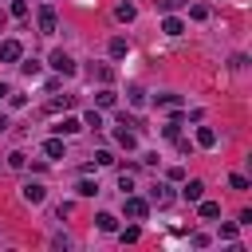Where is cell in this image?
<instances>
[{
	"label": "cell",
	"mask_w": 252,
	"mask_h": 252,
	"mask_svg": "<svg viewBox=\"0 0 252 252\" xmlns=\"http://www.w3.org/2000/svg\"><path fill=\"white\" fill-rule=\"evenodd\" d=\"M118 189H122V197H126V193H134V177H130V169L118 177Z\"/></svg>",
	"instance_id": "obj_22"
},
{
	"label": "cell",
	"mask_w": 252,
	"mask_h": 252,
	"mask_svg": "<svg viewBox=\"0 0 252 252\" xmlns=\"http://www.w3.org/2000/svg\"><path fill=\"white\" fill-rule=\"evenodd\" d=\"M138 240V228H122V244H134Z\"/></svg>",
	"instance_id": "obj_35"
},
{
	"label": "cell",
	"mask_w": 252,
	"mask_h": 252,
	"mask_svg": "<svg viewBox=\"0 0 252 252\" xmlns=\"http://www.w3.org/2000/svg\"><path fill=\"white\" fill-rule=\"evenodd\" d=\"M118 142H122V146H126V150H134V146H138V138H134V134H130V130H118Z\"/></svg>",
	"instance_id": "obj_25"
},
{
	"label": "cell",
	"mask_w": 252,
	"mask_h": 252,
	"mask_svg": "<svg viewBox=\"0 0 252 252\" xmlns=\"http://www.w3.org/2000/svg\"><path fill=\"white\" fill-rule=\"evenodd\" d=\"M63 106H71V94H63V98H55V102H47V110H63Z\"/></svg>",
	"instance_id": "obj_30"
},
{
	"label": "cell",
	"mask_w": 252,
	"mask_h": 252,
	"mask_svg": "<svg viewBox=\"0 0 252 252\" xmlns=\"http://www.w3.org/2000/svg\"><path fill=\"white\" fill-rule=\"evenodd\" d=\"M79 130H83V122H79V118H63V122L55 126V134H79Z\"/></svg>",
	"instance_id": "obj_15"
},
{
	"label": "cell",
	"mask_w": 252,
	"mask_h": 252,
	"mask_svg": "<svg viewBox=\"0 0 252 252\" xmlns=\"http://www.w3.org/2000/svg\"><path fill=\"white\" fill-rule=\"evenodd\" d=\"M158 106L173 110V106H181V94H158Z\"/></svg>",
	"instance_id": "obj_19"
},
{
	"label": "cell",
	"mask_w": 252,
	"mask_h": 252,
	"mask_svg": "<svg viewBox=\"0 0 252 252\" xmlns=\"http://www.w3.org/2000/svg\"><path fill=\"white\" fill-rule=\"evenodd\" d=\"M161 134H165V138H177V134H181V118H169V122L161 126Z\"/></svg>",
	"instance_id": "obj_20"
},
{
	"label": "cell",
	"mask_w": 252,
	"mask_h": 252,
	"mask_svg": "<svg viewBox=\"0 0 252 252\" xmlns=\"http://www.w3.org/2000/svg\"><path fill=\"white\" fill-rule=\"evenodd\" d=\"M150 213V201H142V197H134V193H126V217H134V220H142Z\"/></svg>",
	"instance_id": "obj_4"
},
{
	"label": "cell",
	"mask_w": 252,
	"mask_h": 252,
	"mask_svg": "<svg viewBox=\"0 0 252 252\" xmlns=\"http://www.w3.org/2000/svg\"><path fill=\"white\" fill-rule=\"evenodd\" d=\"M24 59V43L20 39H0V63H20Z\"/></svg>",
	"instance_id": "obj_1"
},
{
	"label": "cell",
	"mask_w": 252,
	"mask_h": 252,
	"mask_svg": "<svg viewBox=\"0 0 252 252\" xmlns=\"http://www.w3.org/2000/svg\"><path fill=\"white\" fill-rule=\"evenodd\" d=\"M0 24H4V16H0Z\"/></svg>",
	"instance_id": "obj_38"
},
{
	"label": "cell",
	"mask_w": 252,
	"mask_h": 252,
	"mask_svg": "<svg viewBox=\"0 0 252 252\" xmlns=\"http://www.w3.org/2000/svg\"><path fill=\"white\" fill-rule=\"evenodd\" d=\"M150 201H154V205H169V201H173V189H169L165 181H154V185H150Z\"/></svg>",
	"instance_id": "obj_6"
},
{
	"label": "cell",
	"mask_w": 252,
	"mask_h": 252,
	"mask_svg": "<svg viewBox=\"0 0 252 252\" xmlns=\"http://www.w3.org/2000/svg\"><path fill=\"white\" fill-rule=\"evenodd\" d=\"M228 185H232V189H240V193H244V189H248V177H244V173H228Z\"/></svg>",
	"instance_id": "obj_23"
},
{
	"label": "cell",
	"mask_w": 252,
	"mask_h": 252,
	"mask_svg": "<svg viewBox=\"0 0 252 252\" xmlns=\"http://www.w3.org/2000/svg\"><path fill=\"white\" fill-rule=\"evenodd\" d=\"M8 165H12V169H24V165H28V154H24V150H12V154H8Z\"/></svg>",
	"instance_id": "obj_18"
},
{
	"label": "cell",
	"mask_w": 252,
	"mask_h": 252,
	"mask_svg": "<svg viewBox=\"0 0 252 252\" xmlns=\"http://www.w3.org/2000/svg\"><path fill=\"white\" fill-rule=\"evenodd\" d=\"M126 51H130V43H126L122 35H114V39H110V59H122Z\"/></svg>",
	"instance_id": "obj_14"
},
{
	"label": "cell",
	"mask_w": 252,
	"mask_h": 252,
	"mask_svg": "<svg viewBox=\"0 0 252 252\" xmlns=\"http://www.w3.org/2000/svg\"><path fill=\"white\" fill-rule=\"evenodd\" d=\"M4 94H8V87H4V83H0V98H4Z\"/></svg>",
	"instance_id": "obj_37"
},
{
	"label": "cell",
	"mask_w": 252,
	"mask_h": 252,
	"mask_svg": "<svg viewBox=\"0 0 252 252\" xmlns=\"http://www.w3.org/2000/svg\"><path fill=\"white\" fill-rule=\"evenodd\" d=\"M83 126H91V130H98V126H102V114H98V110H87V118H83Z\"/></svg>",
	"instance_id": "obj_21"
},
{
	"label": "cell",
	"mask_w": 252,
	"mask_h": 252,
	"mask_svg": "<svg viewBox=\"0 0 252 252\" xmlns=\"http://www.w3.org/2000/svg\"><path fill=\"white\" fill-rule=\"evenodd\" d=\"M20 67H24V75H39V63H35V59H28V63H20Z\"/></svg>",
	"instance_id": "obj_32"
},
{
	"label": "cell",
	"mask_w": 252,
	"mask_h": 252,
	"mask_svg": "<svg viewBox=\"0 0 252 252\" xmlns=\"http://www.w3.org/2000/svg\"><path fill=\"white\" fill-rule=\"evenodd\" d=\"M4 130H8V118H4V114H0V134H4Z\"/></svg>",
	"instance_id": "obj_36"
},
{
	"label": "cell",
	"mask_w": 252,
	"mask_h": 252,
	"mask_svg": "<svg viewBox=\"0 0 252 252\" xmlns=\"http://www.w3.org/2000/svg\"><path fill=\"white\" fill-rule=\"evenodd\" d=\"M189 16H193V20H209V8H205V4H193Z\"/></svg>",
	"instance_id": "obj_26"
},
{
	"label": "cell",
	"mask_w": 252,
	"mask_h": 252,
	"mask_svg": "<svg viewBox=\"0 0 252 252\" xmlns=\"http://www.w3.org/2000/svg\"><path fill=\"white\" fill-rule=\"evenodd\" d=\"M35 24H39V32H43V35H51V32H55V8H51V4H43V8L35 12Z\"/></svg>",
	"instance_id": "obj_3"
},
{
	"label": "cell",
	"mask_w": 252,
	"mask_h": 252,
	"mask_svg": "<svg viewBox=\"0 0 252 252\" xmlns=\"http://www.w3.org/2000/svg\"><path fill=\"white\" fill-rule=\"evenodd\" d=\"M94 102H98V106H114V102H118V94H114L110 87H102V91L94 94Z\"/></svg>",
	"instance_id": "obj_17"
},
{
	"label": "cell",
	"mask_w": 252,
	"mask_h": 252,
	"mask_svg": "<svg viewBox=\"0 0 252 252\" xmlns=\"http://www.w3.org/2000/svg\"><path fill=\"white\" fill-rule=\"evenodd\" d=\"M193 142H197L201 150H213V146H217V130H213V126H197V134H193Z\"/></svg>",
	"instance_id": "obj_7"
},
{
	"label": "cell",
	"mask_w": 252,
	"mask_h": 252,
	"mask_svg": "<svg viewBox=\"0 0 252 252\" xmlns=\"http://www.w3.org/2000/svg\"><path fill=\"white\" fill-rule=\"evenodd\" d=\"M24 102H28V98H24V94H12V91H8V106H12V110H20V106H24Z\"/></svg>",
	"instance_id": "obj_29"
},
{
	"label": "cell",
	"mask_w": 252,
	"mask_h": 252,
	"mask_svg": "<svg viewBox=\"0 0 252 252\" xmlns=\"http://www.w3.org/2000/svg\"><path fill=\"white\" fill-rule=\"evenodd\" d=\"M75 193H79V197H94V193H98V181H91V177H83V181L75 185Z\"/></svg>",
	"instance_id": "obj_16"
},
{
	"label": "cell",
	"mask_w": 252,
	"mask_h": 252,
	"mask_svg": "<svg viewBox=\"0 0 252 252\" xmlns=\"http://www.w3.org/2000/svg\"><path fill=\"white\" fill-rule=\"evenodd\" d=\"M94 224H98V232H114V228H118V217H114V213H98Z\"/></svg>",
	"instance_id": "obj_10"
},
{
	"label": "cell",
	"mask_w": 252,
	"mask_h": 252,
	"mask_svg": "<svg viewBox=\"0 0 252 252\" xmlns=\"http://www.w3.org/2000/svg\"><path fill=\"white\" fill-rule=\"evenodd\" d=\"M236 236V224H220V240H232Z\"/></svg>",
	"instance_id": "obj_34"
},
{
	"label": "cell",
	"mask_w": 252,
	"mask_h": 252,
	"mask_svg": "<svg viewBox=\"0 0 252 252\" xmlns=\"http://www.w3.org/2000/svg\"><path fill=\"white\" fill-rule=\"evenodd\" d=\"M94 75H98V79H102V83H110V79H114V71H110V67H106V63H102V67H98V71H94Z\"/></svg>",
	"instance_id": "obj_33"
},
{
	"label": "cell",
	"mask_w": 252,
	"mask_h": 252,
	"mask_svg": "<svg viewBox=\"0 0 252 252\" xmlns=\"http://www.w3.org/2000/svg\"><path fill=\"white\" fill-rule=\"evenodd\" d=\"M197 209H201V217H205V220L220 217V205H217V201H205V197H201V201H197Z\"/></svg>",
	"instance_id": "obj_13"
},
{
	"label": "cell",
	"mask_w": 252,
	"mask_h": 252,
	"mask_svg": "<svg viewBox=\"0 0 252 252\" xmlns=\"http://www.w3.org/2000/svg\"><path fill=\"white\" fill-rule=\"evenodd\" d=\"M51 67H55L59 75H75V59H71L67 51H51Z\"/></svg>",
	"instance_id": "obj_5"
},
{
	"label": "cell",
	"mask_w": 252,
	"mask_h": 252,
	"mask_svg": "<svg viewBox=\"0 0 252 252\" xmlns=\"http://www.w3.org/2000/svg\"><path fill=\"white\" fill-rule=\"evenodd\" d=\"M181 193H185V201H201V197H205V181H197V177H193V181H185V189H181Z\"/></svg>",
	"instance_id": "obj_8"
},
{
	"label": "cell",
	"mask_w": 252,
	"mask_h": 252,
	"mask_svg": "<svg viewBox=\"0 0 252 252\" xmlns=\"http://www.w3.org/2000/svg\"><path fill=\"white\" fill-rule=\"evenodd\" d=\"M20 197H24L28 205H43V197H47V189H43L39 181H24V185H20Z\"/></svg>",
	"instance_id": "obj_2"
},
{
	"label": "cell",
	"mask_w": 252,
	"mask_h": 252,
	"mask_svg": "<svg viewBox=\"0 0 252 252\" xmlns=\"http://www.w3.org/2000/svg\"><path fill=\"white\" fill-rule=\"evenodd\" d=\"M43 154H47V158H67V150H63L59 138H47V142H43Z\"/></svg>",
	"instance_id": "obj_12"
},
{
	"label": "cell",
	"mask_w": 252,
	"mask_h": 252,
	"mask_svg": "<svg viewBox=\"0 0 252 252\" xmlns=\"http://www.w3.org/2000/svg\"><path fill=\"white\" fill-rule=\"evenodd\" d=\"M181 4H185V0H158V8H161V12H177Z\"/></svg>",
	"instance_id": "obj_28"
},
{
	"label": "cell",
	"mask_w": 252,
	"mask_h": 252,
	"mask_svg": "<svg viewBox=\"0 0 252 252\" xmlns=\"http://www.w3.org/2000/svg\"><path fill=\"white\" fill-rule=\"evenodd\" d=\"M114 16H118V20H122V24H130V20H134V16H138V8H134V4H130V0H122V4H118V8H114Z\"/></svg>",
	"instance_id": "obj_11"
},
{
	"label": "cell",
	"mask_w": 252,
	"mask_h": 252,
	"mask_svg": "<svg viewBox=\"0 0 252 252\" xmlns=\"http://www.w3.org/2000/svg\"><path fill=\"white\" fill-rule=\"evenodd\" d=\"M161 32H165V35H181V32H185V24H181L177 16H169V12H165V20H161Z\"/></svg>",
	"instance_id": "obj_9"
},
{
	"label": "cell",
	"mask_w": 252,
	"mask_h": 252,
	"mask_svg": "<svg viewBox=\"0 0 252 252\" xmlns=\"http://www.w3.org/2000/svg\"><path fill=\"white\" fill-rule=\"evenodd\" d=\"M12 16H28V0H12Z\"/></svg>",
	"instance_id": "obj_31"
},
{
	"label": "cell",
	"mask_w": 252,
	"mask_h": 252,
	"mask_svg": "<svg viewBox=\"0 0 252 252\" xmlns=\"http://www.w3.org/2000/svg\"><path fill=\"white\" fill-rule=\"evenodd\" d=\"M126 94H130V102H134V106H142V102H146V91H142V87H130Z\"/></svg>",
	"instance_id": "obj_24"
},
{
	"label": "cell",
	"mask_w": 252,
	"mask_h": 252,
	"mask_svg": "<svg viewBox=\"0 0 252 252\" xmlns=\"http://www.w3.org/2000/svg\"><path fill=\"white\" fill-rule=\"evenodd\" d=\"M94 161H98V165H114V154H110V150H98Z\"/></svg>",
	"instance_id": "obj_27"
}]
</instances>
